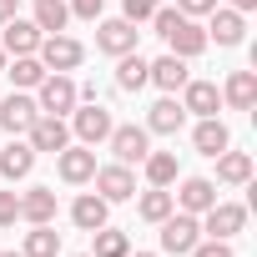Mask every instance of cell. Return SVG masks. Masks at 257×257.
Masks as SVG:
<instances>
[{"label":"cell","instance_id":"5b68a950","mask_svg":"<svg viewBox=\"0 0 257 257\" xmlns=\"http://www.w3.org/2000/svg\"><path fill=\"white\" fill-rule=\"evenodd\" d=\"M111 126H116V121H111V111H106L101 101H86V106H76V111H71V132H76V142H81V147L106 142V137H111Z\"/></svg>","mask_w":257,"mask_h":257},{"label":"cell","instance_id":"60d3db41","mask_svg":"<svg viewBox=\"0 0 257 257\" xmlns=\"http://www.w3.org/2000/svg\"><path fill=\"white\" fill-rule=\"evenodd\" d=\"M0 257H26V252H0Z\"/></svg>","mask_w":257,"mask_h":257},{"label":"cell","instance_id":"d590c367","mask_svg":"<svg viewBox=\"0 0 257 257\" xmlns=\"http://www.w3.org/2000/svg\"><path fill=\"white\" fill-rule=\"evenodd\" d=\"M212 6H217V0H177V11H182V16H192V21H197V16H207Z\"/></svg>","mask_w":257,"mask_h":257},{"label":"cell","instance_id":"f546056e","mask_svg":"<svg viewBox=\"0 0 257 257\" xmlns=\"http://www.w3.org/2000/svg\"><path fill=\"white\" fill-rule=\"evenodd\" d=\"M6 76L16 81V91H36L46 66H41V56H16V66H6Z\"/></svg>","mask_w":257,"mask_h":257},{"label":"cell","instance_id":"74e56055","mask_svg":"<svg viewBox=\"0 0 257 257\" xmlns=\"http://www.w3.org/2000/svg\"><path fill=\"white\" fill-rule=\"evenodd\" d=\"M222 6H232V11H242V16H247V11H257V0H222Z\"/></svg>","mask_w":257,"mask_h":257},{"label":"cell","instance_id":"277c9868","mask_svg":"<svg viewBox=\"0 0 257 257\" xmlns=\"http://www.w3.org/2000/svg\"><path fill=\"white\" fill-rule=\"evenodd\" d=\"M162 227V252L167 257H187L197 242H202V222L192 217V212H172L167 222H157Z\"/></svg>","mask_w":257,"mask_h":257},{"label":"cell","instance_id":"ba28073f","mask_svg":"<svg viewBox=\"0 0 257 257\" xmlns=\"http://www.w3.org/2000/svg\"><path fill=\"white\" fill-rule=\"evenodd\" d=\"M111 152H116V162L121 167H137L147 152H152V132H147V126H111Z\"/></svg>","mask_w":257,"mask_h":257},{"label":"cell","instance_id":"9a60e30c","mask_svg":"<svg viewBox=\"0 0 257 257\" xmlns=\"http://www.w3.org/2000/svg\"><path fill=\"white\" fill-rule=\"evenodd\" d=\"M187 81H192V76H187V61H182V56H172V51H167V56H157V61L147 66V86H162L167 96H177Z\"/></svg>","mask_w":257,"mask_h":257},{"label":"cell","instance_id":"cb8c5ba5","mask_svg":"<svg viewBox=\"0 0 257 257\" xmlns=\"http://www.w3.org/2000/svg\"><path fill=\"white\" fill-rule=\"evenodd\" d=\"M192 147H197L202 157H217V152L232 147V132H227L217 116H202V121H197V132H192Z\"/></svg>","mask_w":257,"mask_h":257},{"label":"cell","instance_id":"2e32d148","mask_svg":"<svg viewBox=\"0 0 257 257\" xmlns=\"http://www.w3.org/2000/svg\"><path fill=\"white\" fill-rule=\"evenodd\" d=\"M172 202H177V212L202 217V212L217 202V182H212V177H187V182H182V192H172Z\"/></svg>","mask_w":257,"mask_h":257},{"label":"cell","instance_id":"ab89813d","mask_svg":"<svg viewBox=\"0 0 257 257\" xmlns=\"http://www.w3.org/2000/svg\"><path fill=\"white\" fill-rule=\"evenodd\" d=\"M0 76H6V51H0Z\"/></svg>","mask_w":257,"mask_h":257},{"label":"cell","instance_id":"30bf717a","mask_svg":"<svg viewBox=\"0 0 257 257\" xmlns=\"http://www.w3.org/2000/svg\"><path fill=\"white\" fill-rule=\"evenodd\" d=\"M56 172H61V182H71V187L91 182V177H96V147H61V152H56Z\"/></svg>","mask_w":257,"mask_h":257},{"label":"cell","instance_id":"7a4b0ae2","mask_svg":"<svg viewBox=\"0 0 257 257\" xmlns=\"http://www.w3.org/2000/svg\"><path fill=\"white\" fill-rule=\"evenodd\" d=\"M76 101H81V86L71 81V71H46V76H41V86H36V106H41L46 116H71Z\"/></svg>","mask_w":257,"mask_h":257},{"label":"cell","instance_id":"7c38bea8","mask_svg":"<svg viewBox=\"0 0 257 257\" xmlns=\"http://www.w3.org/2000/svg\"><path fill=\"white\" fill-rule=\"evenodd\" d=\"M41 116V106H36V96H26V91H11L6 101H0V126H6L11 137H26V126Z\"/></svg>","mask_w":257,"mask_h":257},{"label":"cell","instance_id":"7402d4cb","mask_svg":"<svg viewBox=\"0 0 257 257\" xmlns=\"http://www.w3.org/2000/svg\"><path fill=\"white\" fill-rule=\"evenodd\" d=\"M21 222H31V227L56 222V192H51V187H31V192H21Z\"/></svg>","mask_w":257,"mask_h":257},{"label":"cell","instance_id":"83f0119b","mask_svg":"<svg viewBox=\"0 0 257 257\" xmlns=\"http://www.w3.org/2000/svg\"><path fill=\"white\" fill-rule=\"evenodd\" d=\"M21 252H26V257H56V252H61V232H56L51 222H41V227H31V232H26Z\"/></svg>","mask_w":257,"mask_h":257},{"label":"cell","instance_id":"4316f807","mask_svg":"<svg viewBox=\"0 0 257 257\" xmlns=\"http://www.w3.org/2000/svg\"><path fill=\"white\" fill-rule=\"evenodd\" d=\"M147 56H137V51H126V56H116V86L121 91H142L147 86Z\"/></svg>","mask_w":257,"mask_h":257},{"label":"cell","instance_id":"e0dca14e","mask_svg":"<svg viewBox=\"0 0 257 257\" xmlns=\"http://www.w3.org/2000/svg\"><path fill=\"white\" fill-rule=\"evenodd\" d=\"M182 106H187V116H217L222 111V91H217V81H187L182 86Z\"/></svg>","mask_w":257,"mask_h":257},{"label":"cell","instance_id":"ac0fdd59","mask_svg":"<svg viewBox=\"0 0 257 257\" xmlns=\"http://www.w3.org/2000/svg\"><path fill=\"white\" fill-rule=\"evenodd\" d=\"M182 126H187V106L177 96H162L152 106V116H147V132H157V137H177Z\"/></svg>","mask_w":257,"mask_h":257},{"label":"cell","instance_id":"8fae6325","mask_svg":"<svg viewBox=\"0 0 257 257\" xmlns=\"http://www.w3.org/2000/svg\"><path fill=\"white\" fill-rule=\"evenodd\" d=\"M207 16H212L207 41H217V46H242V36H247V16H242V11H232V6H212Z\"/></svg>","mask_w":257,"mask_h":257},{"label":"cell","instance_id":"d6a6232c","mask_svg":"<svg viewBox=\"0 0 257 257\" xmlns=\"http://www.w3.org/2000/svg\"><path fill=\"white\" fill-rule=\"evenodd\" d=\"M16 222H21V197L0 192V227H16Z\"/></svg>","mask_w":257,"mask_h":257},{"label":"cell","instance_id":"f35d334b","mask_svg":"<svg viewBox=\"0 0 257 257\" xmlns=\"http://www.w3.org/2000/svg\"><path fill=\"white\" fill-rule=\"evenodd\" d=\"M126 257H157V252H126Z\"/></svg>","mask_w":257,"mask_h":257},{"label":"cell","instance_id":"d6986e66","mask_svg":"<svg viewBox=\"0 0 257 257\" xmlns=\"http://www.w3.org/2000/svg\"><path fill=\"white\" fill-rule=\"evenodd\" d=\"M31 172H36V147H31V142L0 147V177H6V182H26Z\"/></svg>","mask_w":257,"mask_h":257},{"label":"cell","instance_id":"1f68e13d","mask_svg":"<svg viewBox=\"0 0 257 257\" xmlns=\"http://www.w3.org/2000/svg\"><path fill=\"white\" fill-rule=\"evenodd\" d=\"M162 6V0H121V21H132V26H142V21H152V11Z\"/></svg>","mask_w":257,"mask_h":257},{"label":"cell","instance_id":"603a6c76","mask_svg":"<svg viewBox=\"0 0 257 257\" xmlns=\"http://www.w3.org/2000/svg\"><path fill=\"white\" fill-rule=\"evenodd\" d=\"M106 212H111V202H106L101 192H86V197H76V202H71V222H76L81 232L106 227Z\"/></svg>","mask_w":257,"mask_h":257},{"label":"cell","instance_id":"d4e9b609","mask_svg":"<svg viewBox=\"0 0 257 257\" xmlns=\"http://www.w3.org/2000/svg\"><path fill=\"white\" fill-rule=\"evenodd\" d=\"M172 212H177V202H172V192H167V187H147V192H142V202H137V217H142V222H152V227H157V222H167Z\"/></svg>","mask_w":257,"mask_h":257},{"label":"cell","instance_id":"b9f144b4","mask_svg":"<svg viewBox=\"0 0 257 257\" xmlns=\"http://www.w3.org/2000/svg\"><path fill=\"white\" fill-rule=\"evenodd\" d=\"M81 257H91V252H81Z\"/></svg>","mask_w":257,"mask_h":257},{"label":"cell","instance_id":"5bb4252c","mask_svg":"<svg viewBox=\"0 0 257 257\" xmlns=\"http://www.w3.org/2000/svg\"><path fill=\"white\" fill-rule=\"evenodd\" d=\"M0 31H6V36H0V51H6V56H36V46H41V31H36V21H26V16H11Z\"/></svg>","mask_w":257,"mask_h":257},{"label":"cell","instance_id":"4fadbf2b","mask_svg":"<svg viewBox=\"0 0 257 257\" xmlns=\"http://www.w3.org/2000/svg\"><path fill=\"white\" fill-rule=\"evenodd\" d=\"M137 36H142V31H137L132 21H121V16H116V21H101V26H96V51L126 56V51H137Z\"/></svg>","mask_w":257,"mask_h":257},{"label":"cell","instance_id":"836d02e7","mask_svg":"<svg viewBox=\"0 0 257 257\" xmlns=\"http://www.w3.org/2000/svg\"><path fill=\"white\" fill-rule=\"evenodd\" d=\"M187 257H237V252H232V242H217V237H212V242H197Z\"/></svg>","mask_w":257,"mask_h":257},{"label":"cell","instance_id":"8992f818","mask_svg":"<svg viewBox=\"0 0 257 257\" xmlns=\"http://www.w3.org/2000/svg\"><path fill=\"white\" fill-rule=\"evenodd\" d=\"M36 56H41V66H46V71H76V66L86 61V46H81V41H71V36H41Z\"/></svg>","mask_w":257,"mask_h":257},{"label":"cell","instance_id":"9c48e42d","mask_svg":"<svg viewBox=\"0 0 257 257\" xmlns=\"http://www.w3.org/2000/svg\"><path fill=\"white\" fill-rule=\"evenodd\" d=\"M96 192L106 197V202H132L137 197V172L132 167H121V162H111V167H96Z\"/></svg>","mask_w":257,"mask_h":257},{"label":"cell","instance_id":"f1b7e54d","mask_svg":"<svg viewBox=\"0 0 257 257\" xmlns=\"http://www.w3.org/2000/svg\"><path fill=\"white\" fill-rule=\"evenodd\" d=\"M142 167H147V182L152 187H172L177 182V152H147Z\"/></svg>","mask_w":257,"mask_h":257},{"label":"cell","instance_id":"e575fe53","mask_svg":"<svg viewBox=\"0 0 257 257\" xmlns=\"http://www.w3.org/2000/svg\"><path fill=\"white\" fill-rule=\"evenodd\" d=\"M71 6V16H81V21H101V6L106 0H66Z\"/></svg>","mask_w":257,"mask_h":257},{"label":"cell","instance_id":"8d00e7d4","mask_svg":"<svg viewBox=\"0 0 257 257\" xmlns=\"http://www.w3.org/2000/svg\"><path fill=\"white\" fill-rule=\"evenodd\" d=\"M11 16H21V0H0V26H6Z\"/></svg>","mask_w":257,"mask_h":257},{"label":"cell","instance_id":"4dcf8cb0","mask_svg":"<svg viewBox=\"0 0 257 257\" xmlns=\"http://www.w3.org/2000/svg\"><path fill=\"white\" fill-rule=\"evenodd\" d=\"M91 237H96V252L91 257H126V252H132V237L116 232V227H96Z\"/></svg>","mask_w":257,"mask_h":257},{"label":"cell","instance_id":"52a82bcc","mask_svg":"<svg viewBox=\"0 0 257 257\" xmlns=\"http://www.w3.org/2000/svg\"><path fill=\"white\" fill-rule=\"evenodd\" d=\"M26 142H31L36 152H51V157H56L61 147H71V126H66V116H46V111H41V116L26 126Z\"/></svg>","mask_w":257,"mask_h":257},{"label":"cell","instance_id":"ffe728a7","mask_svg":"<svg viewBox=\"0 0 257 257\" xmlns=\"http://www.w3.org/2000/svg\"><path fill=\"white\" fill-rule=\"evenodd\" d=\"M222 106L252 111V106H257V76H252V71H232V76L222 81Z\"/></svg>","mask_w":257,"mask_h":257},{"label":"cell","instance_id":"6da1fadb","mask_svg":"<svg viewBox=\"0 0 257 257\" xmlns=\"http://www.w3.org/2000/svg\"><path fill=\"white\" fill-rule=\"evenodd\" d=\"M152 26H157V36L167 41V51H172V56H182V61H192V56H202V51H207V31H202L192 16H182L177 6H167V0L152 11Z\"/></svg>","mask_w":257,"mask_h":257},{"label":"cell","instance_id":"484cf974","mask_svg":"<svg viewBox=\"0 0 257 257\" xmlns=\"http://www.w3.org/2000/svg\"><path fill=\"white\" fill-rule=\"evenodd\" d=\"M36 31L41 36H61L66 31V21H71V6H66V0H36Z\"/></svg>","mask_w":257,"mask_h":257},{"label":"cell","instance_id":"44dd1931","mask_svg":"<svg viewBox=\"0 0 257 257\" xmlns=\"http://www.w3.org/2000/svg\"><path fill=\"white\" fill-rule=\"evenodd\" d=\"M212 162H217V182H222V187H247V182H252V157H247V152H232V147H227V152H217Z\"/></svg>","mask_w":257,"mask_h":257},{"label":"cell","instance_id":"3957f363","mask_svg":"<svg viewBox=\"0 0 257 257\" xmlns=\"http://www.w3.org/2000/svg\"><path fill=\"white\" fill-rule=\"evenodd\" d=\"M197 222H202V232H207V237L232 242V237L247 227V207H242V202H222V197H217V202H212V207H207Z\"/></svg>","mask_w":257,"mask_h":257}]
</instances>
